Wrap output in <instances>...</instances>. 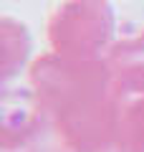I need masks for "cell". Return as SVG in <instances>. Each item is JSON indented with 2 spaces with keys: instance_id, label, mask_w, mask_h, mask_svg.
I'll list each match as a JSON object with an SVG mask.
<instances>
[{
  "instance_id": "obj_1",
  "label": "cell",
  "mask_w": 144,
  "mask_h": 152,
  "mask_svg": "<svg viewBox=\"0 0 144 152\" xmlns=\"http://www.w3.org/2000/svg\"><path fill=\"white\" fill-rule=\"evenodd\" d=\"M33 94L73 152H124V94L106 61L46 56L31 71Z\"/></svg>"
},
{
  "instance_id": "obj_4",
  "label": "cell",
  "mask_w": 144,
  "mask_h": 152,
  "mask_svg": "<svg viewBox=\"0 0 144 152\" xmlns=\"http://www.w3.org/2000/svg\"><path fill=\"white\" fill-rule=\"evenodd\" d=\"M124 152H144V96L124 112Z\"/></svg>"
},
{
  "instance_id": "obj_3",
  "label": "cell",
  "mask_w": 144,
  "mask_h": 152,
  "mask_svg": "<svg viewBox=\"0 0 144 152\" xmlns=\"http://www.w3.org/2000/svg\"><path fill=\"white\" fill-rule=\"evenodd\" d=\"M106 64L124 96L127 94L144 96V31L114 46Z\"/></svg>"
},
{
  "instance_id": "obj_2",
  "label": "cell",
  "mask_w": 144,
  "mask_h": 152,
  "mask_svg": "<svg viewBox=\"0 0 144 152\" xmlns=\"http://www.w3.org/2000/svg\"><path fill=\"white\" fill-rule=\"evenodd\" d=\"M114 31L111 8L104 0H81L56 13L51 43L63 58H96Z\"/></svg>"
}]
</instances>
